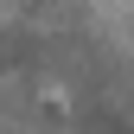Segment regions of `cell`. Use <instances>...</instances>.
I'll list each match as a JSON object with an SVG mask.
<instances>
[{
    "label": "cell",
    "instance_id": "cell-1",
    "mask_svg": "<svg viewBox=\"0 0 134 134\" xmlns=\"http://www.w3.org/2000/svg\"><path fill=\"white\" fill-rule=\"evenodd\" d=\"M51 70V32L38 19H7L0 26V77H38Z\"/></svg>",
    "mask_w": 134,
    "mask_h": 134
}]
</instances>
